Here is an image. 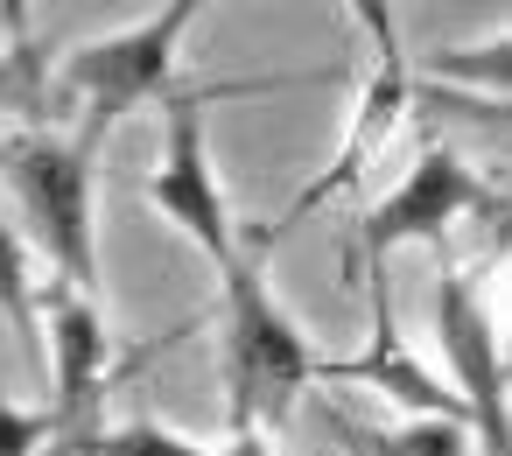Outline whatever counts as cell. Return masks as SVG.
I'll list each match as a JSON object with an SVG mask.
<instances>
[{"label": "cell", "instance_id": "ba28073f", "mask_svg": "<svg viewBox=\"0 0 512 456\" xmlns=\"http://www.w3.org/2000/svg\"><path fill=\"white\" fill-rule=\"evenodd\" d=\"M365 274V302H372V337L358 358H323L316 379H351V386H372L379 400L407 407V421H463V400L449 393V379L428 365V351H414L393 323V288H386V267H358Z\"/></svg>", "mask_w": 512, "mask_h": 456}, {"label": "cell", "instance_id": "3957f363", "mask_svg": "<svg viewBox=\"0 0 512 456\" xmlns=\"http://www.w3.org/2000/svg\"><path fill=\"white\" fill-rule=\"evenodd\" d=\"M197 15H204V0H162L148 22L78 43L64 64H50V113L71 106V127L106 141L127 113L162 106L176 85H190L183 78V36Z\"/></svg>", "mask_w": 512, "mask_h": 456}, {"label": "cell", "instance_id": "30bf717a", "mask_svg": "<svg viewBox=\"0 0 512 456\" xmlns=\"http://www.w3.org/2000/svg\"><path fill=\"white\" fill-rule=\"evenodd\" d=\"M0 120L50 127V50L43 43H0Z\"/></svg>", "mask_w": 512, "mask_h": 456}, {"label": "cell", "instance_id": "4fadbf2b", "mask_svg": "<svg viewBox=\"0 0 512 456\" xmlns=\"http://www.w3.org/2000/svg\"><path fill=\"white\" fill-rule=\"evenodd\" d=\"M0 316H8L36 351H43V330H36V274H29V246L22 232L0 218Z\"/></svg>", "mask_w": 512, "mask_h": 456}, {"label": "cell", "instance_id": "9c48e42d", "mask_svg": "<svg viewBox=\"0 0 512 456\" xmlns=\"http://www.w3.org/2000/svg\"><path fill=\"white\" fill-rule=\"evenodd\" d=\"M330 435H337L351 456H477L470 421H400V428H372V421H351V414L330 407Z\"/></svg>", "mask_w": 512, "mask_h": 456}, {"label": "cell", "instance_id": "5bb4252c", "mask_svg": "<svg viewBox=\"0 0 512 456\" xmlns=\"http://www.w3.org/2000/svg\"><path fill=\"white\" fill-rule=\"evenodd\" d=\"M50 442H64V421H57L50 400L43 407H22V400L0 393V456H43Z\"/></svg>", "mask_w": 512, "mask_h": 456}, {"label": "cell", "instance_id": "6da1fadb", "mask_svg": "<svg viewBox=\"0 0 512 456\" xmlns=\"http://www.w3.org/2000/svg\"><path fill=\"white\" fill-rule=\"evenodd\" d=\"M260 246L232 274H218V393H225V435H274L288 407L316 386L323 351L302 337V323L281 309L267 281Z\"/></svg>", "mask_w": 512, "mask_h": 456}, {"label": "cell", "instance_id": "2e32d148", "mask_svg": "<svg viewBox=\"0 0 512 456\" xmlns=\"http://www.w3.org/2000/svg\"><path fill=\"white\" fill-rule=\"evenodd\" d=\"M0 36H8V43L29 36V0H0Z\"/></svg>", "mask_w": 512, "mask_h": 456}, {"label": "cell", "instance_id": "7a4b0ae2", "mask_svg": "<svg viewBox=\"0 0 512 456\" xmlns=\"http://www.w3.org/2000/svg\"><path fill=\"white\" fill-rule=\"evenodd\" d=\"M99 134L50 127H0V176L15 183L29 239L50 260V281L99 295Z\"/></svg>", "mask_w": 512, "mask_h": 456}, {"label": "cell", "instance_id": "7c38bea8", "mask_svg": "<svg viewBox=\"0 0 512 456\" xmlns=\"http://www.w3.org/2000/svg\"><path fill=\"white\" fill-rule=\"evenodd\" d=\"M505 64H512V43H505V29H484V43H456V50H435L428 57V71L442 78V85H477V92H491V106L505 99Z\"/></svg>", "mask_w": 512, "mask_h": 456}, {"label": "cell", "instance_id": "277c9868", "mask_svg": "<svg viewBox=\"0 0 512 456\" xmlns=\"http://www.w3.org/2000/svg\"><path fill=\"white\" fill-rule=\"evenodd\" d=\"M281 78H211V85H176L162 99V162L148 176V204L211 260V274H232L246 260V225L225 204V183L211 169V141H204V113L218 99H260Z\"/></svg>", "mask_w": 512, "mask_h": 456}, {"label": "cell", "instance_id": "e0dca14e", "mask_svg": "<svg viewBox=\"0 0 512 456\" xmlns=\"http://www.w3.org/2000/svg\"><path fill=\"white\" fill-rule=\"evenodd\" d=\"M211 456H274V449H267V435H225Z\"/></svg>", "mask_w": 512, "mask_h": 456}, {"label": "cell", "instance_id": "5b68a950", "mask_svg": "<svg viewBox=\"0 0 512 456\" xmlns=\"http://www.w3.org/2000/svg\"><path fill=\"white\" fill-rule=\"evenodd\" d=\"M36 330H43V351H57V358H50V372H57L50 407H57V421H64V442H78V435L99 428V407L113 400V386H120L127 372H141L155 351H169V344L190 337V330H169V337L134 344V351L120 358V344H113V330H106V316H99V295H78V288H64V281H43V288H36ZM64 442H50V449H64Z\"/></svg>", "mask_w": 512, "mask_h": 456}, {"label": "cell", "instance_id": "9a60e30c", "mask_svg": "<svg viewBox=\"0 0 512 456\" xmlns=\"http://www.w3.org/2000/svg\"><path fill=\"white\" fill-rule=\"evenodd\" d=\"M351 15L372 43V71H414L407 64V43H400V22H393V0H351Z\"/></svg>", "mask_w": 512, "mask_h": 456}, {"label": "cell", "instance_id": "8992f818", "mask_svg": "<svg viewBox=\"0 0 512 456\" xmlns=\"http://www.w3.org/2000/svg\"><path fill=\"white\" fill-rule=\"evenodd\" d=\"M498 211H505V204H498V190H491V183H477V176H470V162H463L456 148L428 141V148L407 162V176H400V183L365 211L351 267H386L400 246H435V260H449L456 225H463V218H498Z\"/></svg>", "mask_w": 512, "mask_h": 456}, {"label": "cell", "instance_id": "8fae6325", "mask_svg": "<svg viewBox=\"0 0 512 456\" xmlns=\"http://www.w3.org/2000/svg\"><path fill=\"white\" fill-rule=\"evenodd\" d=\"M43 456H211L204 442H190V435H169V428H155V421H120V428H92V435H78V442H64V449H43Z\"/></svg>", "mask_w": 512, "mask_h": 456}, {"label": "cell", "instance_id": "52a82bcc", "mask_svg": "<svg viewBox=\"0 0 512 456\" xmlns=\"http://www.w3.org/2000/svg\"><path fill=\"white\" fill-rule=\"evenodd\" d=\"M435 344H442V379L463 400L477 456H512L505 435V351H498V316L484 281L463 260H435Z\"/></svg>", "mask_w": 512, "mask_h": 456}]
</instances>
